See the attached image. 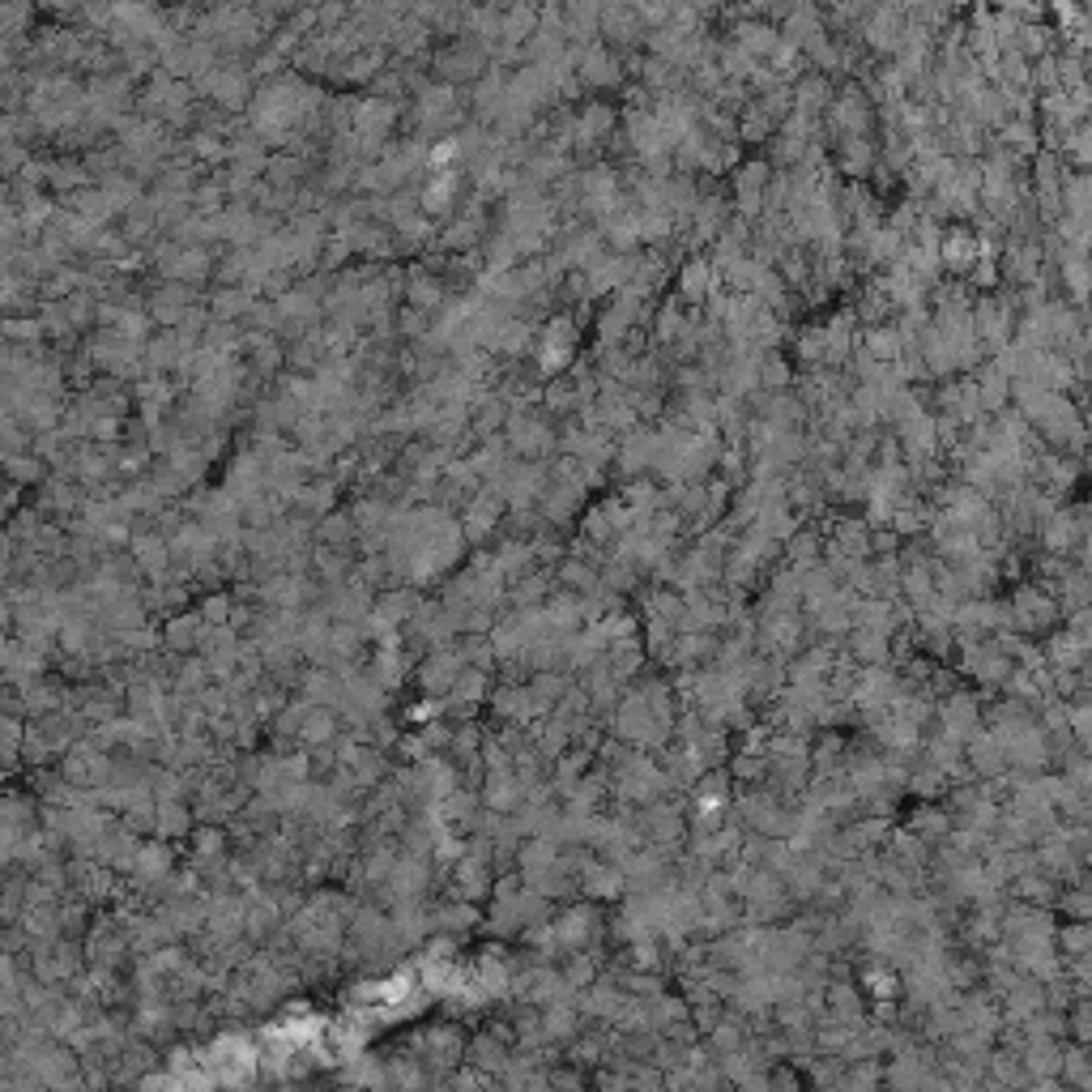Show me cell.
<instances>
[{"label": "cell", "instance_id": "6da1fadb", "mask_svg": "<svg viewBox=\"0 0 1092 1092\" xmlns=\"http://www.w3.org/2000/svg\"><path fill=\"white\" fill-rule=\"evenodd\" d=\"M904 26H909L904 5H871V13L858 22V30H862V39H867L871 52H896L900 39H904Z\"/></svg>", "mask_w": 1092, "mask_h": 1092}, {"label": "cell", "instance_id": "7a4b0ae2", "mask_svg": "<svg viewBox=\"0 0 1092 1092\" xmlns=\"http://www.w3.org/2000/svg\"><path fill=\"white\" fill-rule=\"evenodd\" d=\"M576 81H585V86H614L620 81V56L606 44H585L581 56H576Z\"/></svg>", "mask_w": 1092, "mask_h": 1092}, {"label": "cell", "instance_id": "3957f363", "mask_svg": "<svg viewBox=\"0 0 1092 1092\" xmlns=\"http://www.w3.org/2000/svg\"><path fill=\"white\" fill-rule=\"evenodd\" d=\"M730 34H734V48H743V52L755 56V60H759V56H769V52L777 48V39H781L769 17H738Z\"/></svg>", "mask_w": 1092, "mask_h": 1092}, {"label": "cell", "instance_id": "277c9868", "mask_svg": "<svg viewBox=\"0 0 1092 1092\" xmlns=\"http://www.w3.org/2000/svg\"><path fill=\"white\" fill-rule=\"evenodd\" d=\"M832 116H836V125H841V129H850L854 137H862V133L871 129V102H867V94H862L858 86H845V90L836 94Z\"/></svg>", "mask_w": 1092, "mask_h": 1092}, {"label": "cell", "instance_id": "5b68a950", "mask_svg": "<svg viewBox=\"0 0 1092 1092\" xmlns=\"http://www.w3.org/2000/svg\"><path fill=\"white\" fill-rule=\"evenodd\" d=\"M533 30H538V9L533 5H512L500 17V34L508 39V44H521V39H529Z\"/></svg>", "mask_w": 1092, "mask_h": 1092}, {"label": "cell", "instance_id": "8992f818", "mask_svg": "<svg viewBox=\"0 0 1092 1092\" xmlns=\"http://www.w3.org/2000/svg\"><path fill=\"white\" fill-rule=\"evenodd\" d=\"M943 261L956 265V270H968V265H973V239H968L964 231H952L943 239Z\"/></svg>", "mask_w": 1092, "mask_h": 1092}, {"label": "cell", "instance_id": "52a82bcc", "mask_svg": "<svg viewBox=\"0 0 1092 1092\" xmlns=\"http://www.w3.org/2000/svg\"><path fill=\"white\" fill-rule=\"evenodd\" d=\"M995 5H999L1003 13L1024 17V22H1037V17H1041V0H995Z\"/></svg>", "mask_w": 1092, "mask_h": 1092}]
</instances>
